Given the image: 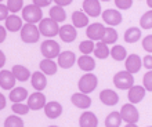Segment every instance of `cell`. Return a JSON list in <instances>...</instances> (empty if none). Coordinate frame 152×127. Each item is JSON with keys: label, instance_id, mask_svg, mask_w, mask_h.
Instances as JSON below:
<instances>
[{"label": "cell", "instance_id": "cell-3", "mask_svg": "<svg viewBox=\"0 0 152 127\" xmlns=\"http://www.w3.org/2000/svg\"><path fill=\"white\" fill-rule=\"evenodd\" d=\"M22 20L26 24L35 25L43 20V11H42V8L35 6V4H28L22 10Z\"/></svg>", "mask_w": 152, "mask_h": 127}, {"label": "cell", "instance_id": "cell-48", "mask_svg": "<svg viewBox=\"0 0 152 127\" xmlns=\"http://www.w3.org/2000/svg\"><path fill=\"white\" fill-rule=\"evenodd\" d=\"M4 64H6V55L3 51H0V68H3Z\"/></svg>", "mask_w": 152, "mask_h": 127}, {"label": "cell", "instance_id": "cell-34", "mask_svg": "<svg viewBox=\"0 0 152 127\" xmlns=\"http://www.w3.org/2000/svg\"><path fill=\"white\" fill-rule=\"evenodd\" d=\"M79 50L83 55H90V54L94 53V50H96V43L90 39L83 40V42L79 44Z\"/></svg>", "mask_w": 152, "mask_h": 127}, {"label": "cell", "instance_id": "cell-49", "mask_svg": "<svg viewBox=\"0 0 152 127\" xmlns=\"http://www.w3.org/2000/svg\"><path fill=\"white\" fill-rule=\"evenodd\" d=\"M147 4H148L149 7H151V10H152V0H147Z\"/></svg>", "mask_w": 152, "mask_h": 127}, {"label": "cell", "instance_id": "cell-50", "mask_svg": "<svg viewBox=\"0 0 152 127\" xmlns=\"http://www.w3.org/2000/svg\"><path fill=\"white\" fill-rule=\"evenodd\" d=\"M124 127H138V126H136V124H126Z\"/></svg>", "mask_w": 152, "mask_h": 127}, {"label": "cell", "instance_id": "cell-25", "mask_svg": "<svg viewBox=\"0 0 152 127\" xmlns=\"http://www.w3.org/2000/svg\"><path fill=\"white\" fill-rule=\"evenodd\" d=\"M77 66L86 73H91V71H94L96 68V60L90 55H80L77 58Z\"/></svg>", "mask_w": 152, "mask_h": 127}, {"label": "cell", "instance_id": "cell-5", "mask_svg": "<svg viewBox=\"0 0 152 127\" xmlns=\"http://www.w3.org/2000/svg\"><path fill=\"white\" fill-rule=\"evenodd\" d=\"M40 35L42 33L39 31V26L33 24H24V28L21 31V40L26 44H32L39 42Z\"/></svg>", "mask_w": 152, "mask_h": 127}, {"label": "cell", "instance_id": "cell-51", "mask_svg": "<svg viewBox=\"0 0 152 127\" xmlns=\"http://www.w3.org/2000/svg\"><path fill=\"white\" fill-rule=\"evenodd\" d=\"M100 1H109V0H100Z\"/></svg>", "mask_w": 152, "mask_h": 127}, {"label": "cell", "instance_id": "cell-18", "mask_svg": "<svg viewBox=\"0 0 152 127\" xmlns=\"http://www.w3.org/2000/svg\"><path fill=\"white\" fill-rule=\"evenodd\" d=\"M31 84L36 91H43L47 87V77L42 71L33 72L32 77H31Z\"/></svg>", "mask_w": 152, "mask_h": 127}, {"label": "cell", "instance_id": "cell-41", "mask_svg": "<svg viewBox=\"0 0 152 127\" xmlns=\"http://www.w3.org/2000/svg\"><path fill=\"white\" fill-rule=\"evenodd\" d=\"M142 48H144L145 51L152 53V35H148L144 37V40H142Z\"/></svg>", "mask_w": 152, "mask_h": 127}, {"label": "cell", "instance_id": "cell-37", "mask_svg": "<svg viewBox=\"0 0 152 127\" xmlns=\"http://www.w3.org/2000/svg\"><path fill=\"white\" fill-rule=\"evenodd\" d=\"M11 109H12V112H14L15 115H18V116L28 115L29 111H31V108H29L28 104H22V102L21 104H12Z\"/></svg>", "mask_w": 152, "mask_h": 127}, {"label": "cell", "instance_id": "cell-8", "mask_svg": "<svg viewBox=\"0 0 152 127\" xmlns=\"http://www.w3.org/2000/svg\"><path fill=\"white\" fill-rule=\"evenodd\" d=\"M105 26L100 22H94V24H90L86 29V36H87L90 40L93 42H101L102 37H104L105 33Z\"/></svg>", "mask_w": 152, "mask_h": 127}, {"label": "cell", "instance_id": "cell-42", "mask_svg": "<svg viewBox=\"0 0 152 127\" xmlns=\"http://www.w3.org/2000/svg\"><path fill=\"white\" fill-rule=\"evenodd\" d=\"M10 17V10L6 4H0V21H6Z\"/></svg>", "mask_w": 152, "mask_h": 127}, {"label": "cell", "instance_id": "cell-2", "mask_svg": "<svg viewBox=\"0 0 152 127\" xmlns=\"http://www.w3.org/2000/svg\"><path fill=\"white\" fill-rule=\"evenodd\" d=\"M40 53H42V55H43L44 58L53 60V58H58L62 51H61L60 44L57 43L56 40L47 39L40 44Z\"/></svg>", "mask_w": 152, "mask_h": 127}, {"label": "cell", "instance_id": "cell-47", "mask_svg": "<svg viewBox=\"0 0 152 127\" xmlns=\"http://www.w3.org/2000/svg\"><path fill=\"white\" fill-rule=\"evenodd\" d=\"M4 108H6V97L0 94V111H3Z\"/></svg>", "mask_w": 152, "mask_h": 127}, {"label": "cell", "instance_id": "cell-38", "mask_svg": "<svg viewBox=\"0 0 152 127\" xmlns=\"http://www.w3.org/2000/svg\"><path fill=\"white\" fill-rule=\"evenodd\" d=\"M10 10V12L15 14V12L24 10V0H7V4H6Z\"/></svg>", "mask_w": 152, "mask_h": 127}, {"label": "cell", "instance_id": "cell-15", "mask_svg": "<svg viewBox=\"0 0 152 127\" xmlns=\"http://www.w3.org/2000/svg\"><path fill=\"white\" fill-rule=\"evenodd\" d=\"M71 101H72V104L76 108H80V109H88L90 105H91V98H90V95L83 94V93H80V91L72 94Z\"/></svg>", "mask_w": 152, "mask_h": 127}, {"label": "cell", "instance_id": "cell-12", "mask_svg": "<svg viewBox=\"0 0 152 127\" xmlns=\"http://www.w3.org/2000/svg\"><path fill=\"white\" fill-rule=\"evenodd\" d=\"M83 11L88 17H100L102 15L100 0H84L83 1Z\"/></svg>", "mask_w": 152, "mask_h": 127}, {"label": "cell", "instance_id": "cell-29", "mask_svg": "<svg viewBox=\"0 0 152 127\" xmlns=\"http://www.w3.org/2000/svg\"><path fill=\"white\" fill-rule=\"evenodd\" d=\"M50 18L56 21V22H64L66 20V14H65L64 7L61 6H54V7L50 8V12H48Z\"/></svg>", "mask_w": 152, "mask_h": 127}, {"label": "cell", "instance_id": "cell-6", "mask_svg": "<svg viewBox=\"0 0 152 127\" xmlns=\"http://www.w3.org/2000/svg\"><path fill=\"white\" fill-rule=\"evenodd\" d=\"M113 84L116 88L119 90H130L134 86V77L132 73H129L127 71L118 72L113 76Z\"/></svg>", "mask_w": 152, "mask_h": 127}, {"label": "cell", "instance_id": "cell-54", "mask_svg": "<svg viewBox=\"0 0 152 127\" xmlns=\"http://www.w3.org/2000/svg\"><path fill=\"white\" fill-rule=\"evenodd\" d=\"M148 127H152V126H148Z\"/></svg>", "mask_w": 152, "mask_h": 127}, {"label": "cell", "instance_id": "cell-27", "mask_svg": "<svg viewBox=\"0 0 152 127\" xmlns=\"http://www.w3.org/2000/svg\"><path fill=\"white\" fill-rule=\"evenodd\" d=\"M72 24L75 28H84L88 25V15L84 11H73L72 14Z\"/></svg>", "mask_w": 152, "mask_h": 127}, {"label": "cell", "instance_id": "cell-39", "mask_svg": "<svg viewBox=\"0 0 152 127\" xmlns=\"http://www.w3.org/2000/svg\"><path fill=\"white\" fill-rule=\"evenodd\" d=\"M142 86L147 91H152V71H148L142 77Z\"/></svg>", "mask_w": 152, "mask_h": 127}, {"label": "cell", "instance_id": "cell-14", "mask_svg": "<svg viewBox=\"0 0 152 127\" xmlns=\"http://www.w3.org/2000/svg\"><path fill=\"white\" fill-rule=\"evenodd\" d=\"M124 66H126V71L129 73H137V72H140L141 66H142V60H141L140 55H137V54H130V55L126 58V62H124Z\"/></svg>", "mask_w": 152, "mask_h": 127}, {"label": "cell", "instance_id": "cell-20", "mask_svg": "<svg viewBox=\"0 0 152 127\" xmlns=\"http://www.w3.org/2000/svg\"><path fill=\"white\" fill-rule=\"evenodd\" d=\"M44 113L48 119H58L62 115V105L57 101H51L47 102L46 108H44Z\"/></svg>", "mask_w": 152, "mask_h": 127}, {"label": "cell", "instance_id": "cell-46", "mask_svg": "<svg viewBox=\"0 0 152 127\" xmlns=\"http://www.w3.org/2000/svg\"><path fill=\"white\" fill-rule=\"evenodd\" d=\"M6 36H7V29L6 26H0V43H3L6 40Z\"/></svg>", "mask_w": 152, "mask_h": 127}, {"label": "cell", "instance_id": "cell-36", "mask_svg": "<svg viewBox=\"0 0 152 127\" xmlns=\"http://www.w3.org/2000/svg\"><path fill=\"white\" fill-rule=\"evenodd\" d=\"M141 29H152V10L144 12L140 18Z\"/></svg>", "mask_w": 152, "mask_h": 127}, {"label": "cell", "instance_id": "cell-24", "mask_svg": "<svg viewBox=\"0 0 152 127\" xmlns=\"http://www.w3.org/2000/svg\"><path fill=\"white\" fill-rule=\"evenodd\" d=\"M11 72H12V75L15 76L17 82H26V80H29L32 77L31 71L26 66H24V65H14Z\"/></svg>", "mask_w": 152, "mask_h": 127}, {"label": "cell", "instance_id": "cell-11", "mask_svg": "<svg viewBox=\"0 0 152 127\" xmlns=\"http://www.w3.org/2000/svg\"><path fill=\"white\" fill-rule=\"evenodd\" d=\"M15 83H17V79L15 76L12 75L11 71L3 69L0 72V87L3 90H12V88H15Z\"/></svg>", "mask_w": 152, "mask_h": 127}, {"label": "cell", "instance_id": "cell-1", "mask_svg": "<svg viewBox=\"0 0 152 127\" xmlns=\"http://www.w3.org/2000/svg\"><path fill=\"white\" fill-rule=\"evenodd\" d=\"M39 31L40 33L44 36V37H54V36L60 35V29L61 26L58 25V22L53 20V18H43V20L39 22Z\"/></svg>", "mask_w": 152, "mask_h": 127}, {"label": "cell", "instance_id": "cell-17", "mask_svg": "<svg viewBox=\"0 0 152 127\" xmlns=\"http://www.w3.org/2000/svg\"><path fill=\"white\" fill-rule=\"evenodd\" d=\"M145 90L144 86H133L127 93V98H129V102L130 104H138L141 102L145 97Z\"/></svg>", "mask_w": 152, "mask_h": 127}, {"label": "cell", "instance_id": "cell-31", "mask_svg": "<svg viewBox=\"0 0 152 127\" xmlns=\"http://www.w3.org/2000/svg\"><path fill=\"white\" fill-rule=\"evenodd\" d=\"M122 124V115L120 112H111L105 118V127H120Z\"/></svg>", "mask_w": 152, "mask_h": 127}, {"label": "cell", "instance_id": "cell-44", "mask_svg": "<svg viewBox=\"0 0 152 127\" xmlns=\"http://www.w3.org/2000/svg\"><path fill=\"white\" fill-rule=\"evenodd\" d=\"M51 1H53V0H32V3L35 4V6H37V7H40V8L50 6V4H51Z\"/></svg>", "mask_w": 152, "mask_h": 127}, {"label": "cell", "instance_id": "cell-45", "mask_svg": "<svg viewBox=\"0 0 152 127\" xmlns=\"http://www.w3.org/2000/svg\"><path fill=\"white\" fill-rule=\"evenodd\" d=\"M54 3H56V6H61V7H66V6H69V4L72 3L73 0H53Z\"/></svg>", "mask_w": 152, "mask_h": 127}, {"label": "cell", "instance_id": "cell-23", "mask_svg": "<svg viewBox=\"0 0 152 127\" xmlns=\"http://www.w3.org/2000/svg\"><path fill=\"white\" fill-rule=\"evenodd\" d=\"M8 98H10V101H11L12 104H21L24 102L25 99L29 98L28 95V90L24 87H15L12 88L11 93L8 94Z\"/></svg>", "mask_w": 152, "mask_h": 127}, {"label": "cell", "instance_id": "cell-13", "mask_svg": "<svg viewBox=\"0 0 152 127\" xmlns=\"http://www.w3.org/2000/svg\"><path fill=\"white\" fill-rule=\"evenodd\" d=\"M76 62V55L73 51H62L60 54V57L57 58V64H58V66L62 68V69H69V68H72Z\"/></svg>", "mask_w": 152, "mask_h": 127}, {"label": "cell", "instance_id": "cell-7", "mask_svg": "<svg viewBox=\"0 0 152 127\" xmlns=\"http://www.w3.org/2000/svg\"><path fill=\"white\" fill-rule=\"evenodd\" d=\"M120 115H122V120L127 124H136L140 119L138 109L134 107V104H124L120 109Z\"/></svg>", "mask_w": 152, "mask_h": 127}, {"label": "cell", "instance_id": "cell-43", "mask_svg": "<svg viewBox=\"0 0 152 127\" xmlns=\"http://www.w3.org/2000/svg\"><path fill=\"white\" fill-rule=\"evenodd\" d=\"M142 65L147 71H152V55H145L142 60Z\"/></svg>", "mask_w": 152, "mask_h": 127}, {"label": "cell", "instance_id": "cell-21", "mask_svg": "<svg viewBox=\"0 0 152 127\" xmlns=\"http://www.w3.org/2000/svg\"><path fill=\"white\" fill-rule=\"evenodd\" d=\"M79 126L80 127H98V119L96 113L90 111L83 112L79 118Z\"/></svg>", "mask_w": 152, "mask_h": 127}, {"label": "cell", "instance_id": "cell-22", "mask_svg": "<svg viewBox=\"0 0 152 127\" xmlns=\"http://www.w3.org/2000/svg\"><path fill=\"white\" fill-rule=\"evenodd\" d=\"M4 26L7 29L8 32H18V31H22L24 25H22V18L18 15H10L7 20L4 21Z\"/></svg>", "mask_w": 152, "mask_h": 127}, {"label": "cell", "instance_id": "cell-19", "mask_svg": "<svg viewBox=\"0 0 152 127\" xmlns=\"http://www.w3.org/2000/svg\"><path fill=\"white\" fill-rule=\"evenodd\" d=\"M61 37V40L62 42H65V43H72L73 40L76 39V36H77V32H76V28L73 26V25H62L60 29V35H58Z\"/></svg>", "mask_w": 152, "mask_h": 127}, {"label": "cell", "instance_id": "cell-26", "mask_svg": "<svg viewBox=\"0 0 152 127\" xmlns=\"http://www.w3.org/2000/svg\"><path fill=\"white\" fill-rule=\"evenodd\" d=\"M39 68L40 71L43 72L44 75H56L57 71H58V64H56V61L53 60H47V58H44V60L40 61L39 64Z\"/></svg>", "mask_w": 152, "mask_h": 127}, {"label": "cell", "instance_id": "cell-35", "mask_svg": "<svg viewBox=\"0 0 152 127\" xmlns=\"http://www.w3.org/2000/svg\"><path fill=\"white\" fill-rule=\"evenodd\" d=\"M4 127H24V120L18 115H11L4 120Z\"/></svg>", "mask_w": 152, "mask_h": 127}, {"label": "cell", "instance_id": "cell-4", "mask_svg": "<svg viewBox=\"0 0 152 127\" xmlns=\"http://www.w3.org/2000/svg\"><path fill=\"white\" fill-rule=\"evenodd\" d=\"M97 84H98V77L94 73H84L79 79L77 87H79L80 93L88 95L90 93H93L97 88Z\"/></svg>", "mask_w": 152, "mask_h": 127}, {"label": "cell", "instance_id": "cell-52", "mask_svg": "<svg viewBox=\"0 0 152 127\" xmlns=\"http://www.w3.org/2000/svg\"><path fill=\"white\" fill-rule=\"evenodd\" d=\"M48 127H58V126H48Z\"/></svg>", "mask_w": 152, "mask_h": 127}, {"label": "cell", "instance_id": "cell-33", "mask_svg": "<svg viewBox=\"0 0 152 127\" xmlns=\"http://www.w3.org/2000/svg\"><path fill=\"white\" fill-rule=\"evenodd\" d=\"M116 40H118V32H116L115 28L112 26H108L105 29V33H104V37L101 42H104L105 44H115Z\"/></svg>", "mask_w": 152, "mask_h": 127}, {"label": "cell", "instance_id": "cell-16", "mask_svg": "<svg viewBox=\"0 0 152 127\" xmlns=\"http://www.w3.org/2000/svg\"><path fill=\"white\" fill-rule=\"evenodd\" d=\"M100 101L107 107H113L119 102V95L111 88H105L100 93Z\"/></svg>", "mask_w": 152, "mask_h": 127}, {"label": "cell", "instance_id": "cell-9", "mask_svg": "<svg viewBox=\"0 0 152 127\" xmlns=\"http://www.w3.org/2000/svg\"><path fill=\"white\" fill-rule=\"evenodd\" d=\"M28 105H29V108H31V111H40V109H43V108H46V105H47L46 95L40 91L32 93L28 98Z\"/></svg>", "mask_w": 152, "mask_h": 127}, {"label": "cell", "instance_id": "cell-32", "mask_svg": "<svg viewBox=\"0 0 152 127\" xmlns=\"http://www.w3.org/2000/svg\"><path fill=\"white\" fill-rule=\"evenodd\" d=\"M111 57H112L115 61H123L127 58V51H126V48L123 46H119V44H116L111 48Z\"/></svg>", "mask_w": 152, "mask_h": 127}, {"label": "cell", "instance_id": "cell-53", "mask_svg": "<svg viewBox=\"0 0 152 127\" xmlns=\"http://www.w3.org/2000/svg\"><path fill=\"white\" fill-rule=\"evenodd\" d=\"M3 1H4V0H0V3H3Z\"/></svg>", "mask_w": 152, "mask_h": 127}, {"label": "cell", "instance_id": "cell-28", "mask_svg": "<svg viewBox=\"0 0 152 127\" xmlns=\"http://www.w3.org/2000/svg\"><path fill=\"white\" fill-rule=\"evenodd\" d=\"M124 42L126 43H137L138 40L141 39V29L140 28H136V26H133V28H129L127 31L124 32Z\"/></svg>", "mask_w": 152, "mask_h": 127}, {"label": "cell", "instance_id": "cell-40", "mask_svg": "<svg viewBox=\"0 0 152 127\" xmlns=\"http://www.w3.org/2000/svg\"><path fill=\"white\" fill-rule=\"evenodd\" d=\"M115 4L119 10H129L133 6V0H115Z\"/></svg>", "mask_w": 152, "mask_h": 127}, {"label": "cell", "instance_id": "cell-10", "mask_svg": "<svg viewBox=\"0 0 152 127\" xmlns=\"http://www.w3.org/2000/svg\"><path fill=\"white\" fill-rule=\"evenodd\" d=\"M101 17H102V21H104L107 25H109V26H116V25L122 24V21H123L122 14H120L118 10H112V8L105 10Z\"/></svg>", "mask_w": 152, "mask_h": 127}, {"label": "cell", "instance_id": "cell-30", "mask_svg": "<svg viewBox=\"0 0 152 127\" xmlns=\"http://www.w3.org/2000/svg\"><path fill=\"white\" fill-rule=\"evenodd\" d=\"M94 55L96 58H100V60H105L111 55V50L108 48V44H105L104 42H98L96 44V50H94Z\"/></svg>", "mask_w": 152, "mask_h": 127}]
</instances>
